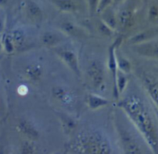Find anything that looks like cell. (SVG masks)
Wrapping results in <instances>:
<instances>
[{
    "label": "cell",
    "instance_id": "cell-1",
    "mask_svg": "<svg viewBox=\"0 0 158 154\" xmlns=\"http://www.w3.org/2000/svg\"><path fill=\"white\" fill-rule=\"evenodd\" d=\"M140 132L154 154H158V118L156 107L143 87L127 92L117 103Z\"/></svg>",
    "mask_w": 158,
    "mask_h": 154
},
{
    "label": "cell",
    "instance_id": "cell-2",
    "mask_svg": "<svg viewBox=\"0 0 158 154\" xmlns=\"http://www.w3.org/2000/svg\"><path fill=\"white\" fill-rule=\"evenodd\" d=\"M77 154H113V146L107 134L102 129L87 127L81 129L71 143Z\"/></svg>",
    "mask_w": 158,
    "mask_h": 154
},
{
    "label": "cell",
    "instance_id": "cell-3",
    "mask_svg": "<svg viewBox=\"0 0 158 154\" xmlns=\"http://www.w3.org/2000/svg\"><path fill=\"white\" fill-rule=\"evenodd\" d=\"M115 126L118 134L120 144L121 146L123 154H145L144 149L140 142V132L131 123V126L126 121H123V117L117 116L115 118Z\"/></svg>",
    "mask_w": 158,
    "mask_h": 154
},
{
    "label": "cell",
    "instance_id": "cell-4",
    "mask_svg": "<svg viewBox=\"0 0 158 154\" xmlns=\"http://www.w3.org/2000/svg\"><path fill=\"white\" fill-rule=\"evenodd\" d=\"M139 79L147 95L158 109V72L141 71L139 73Z\"/></svg>",
    "mask_w": 158,
    "mask_h": 154
},
{
    "label": "cell",
    "instance_id": "cell-5",
    "mask_svg": "<svg viewBox=\"0 0 158 154\" xmlns=\"http://www.w3.org/2000/svg\"><path fill=\"white\" fill-rule=\"evenodd\" d=\"M86 75L91 86L96 90L100 91L106 83V69L101 61L94 59L86 69Z\"/></svg>",
    "mask_w": 158,
    "mask_h": 154
},
{
    "label": "cell",
    "instance_id": "cell-6",
    "mask_svg": "<svg viewBox=\"0 0 158 154\" xmlns=\"http://www.w3.org/2000/svg\"><path fill=\"white\" fill-rule=\"evenodd\" d=\"M56 54L63 63L77 75H80L79 57L77 52L68 46H57L54 48Z\"/></svg>",
    "mask_w": 158,
    "mask_h": 154
},
{
    "label": "cell",
    "instance_id": "cell-7",
    "mask_svg": "<svg viewBox=\"0 0 158 154\" xmlns=\"http://www.w3.org/2000/svg\"><path fill=\"white\" fill-rule=\"evenodd\" d=\"M132 46L133 50L140 56L158 62V36Z\"/></svg>",
    "mask_w": 158,
    "mask_h": 154
},
{
    "label": "cell",
    "instance_id": "cell-8",
    "mask_svg": "<svg viewBox=\"0 0 158 154\" xmlns=\"http://www.w3.org/2000/svg\"><path fill=\"white\" fill-rule=\"evenodd\" d=\"M122 41V37H119L116 39V41L110 46L108 49V58H107V67L110 72L111 77H112L113 83V95L117 100L120 99L118 93H117V89H116V79H117V59H116V49L120 46Z\"/></svg>",
    "mask_w": 158,
    "mask_h": 154
},
{
    "label": "cell",
    "instance_id": "cell-9",
    "mask_svg": "<svg viewBox=\"0 0 158 154\" xmlns=\"http://www.w3.org/2000/svg\"><path fill=\"white\" fill-rule=\"evenodd\" d=\"M19 132L29 140H37L40 136V132L35 123L28 119H20L16 126Z\"/></svg>",
    "mask_w": 158,
    "mask_h": 154
},
{
    "label": "cell",
    "instance_id": "cell-10",
    "mask_svg": "<svg viewBox=\"0 0 158 154\" xmlns=\"http://www.w3.org/2000/svg\"><path fill=\"white\" fill-rule=\"evenodd\" d=\"M51 94L54 99L64 106L73 104L74 102V98H75V95L73 92L70 90V89L64 86L58 85V86H53L51 90Z\"/></svg>",
    "mask_w": 158,
    "mask_h": 154
},
{
    "label": "cell",
    "instance_id": "cell-11",
    "mask_svg": "<svg viewBox=\"0 0 158 154\" xmlns=\"http://www.w3.org/2000/svg\"><path fill=\"white\" fill-rule=\"evenodd\" d=\"M43 67L40 63H32L26 66L23 69V75L31 83H39L43 76Z\"/></svg>",
    "mask_w": 158,
    "mask_h": 154
},
{
    "label": "cell",
    "instance_id": "cell-12",
    "mask_svg": "<svg viewBox=\"0 0 158 154\" xmlns=\"http://www.w3.org/2000/svg\"><path fill=\"white\" fill-rule=\"evenodd\" d=\"M117 29L128 30L134 24V16L132 10L129 8H123L117 15Z\"/></svg>",
    "mask_w": 158,
    "mask_h": 154
},
{
    "label": "cell",
    "instance_id": "cell-13",
    "mask_svg": "<svg viewBox=\"0 0 158 154\" xmlns=\"http://www.w3.org/2000/svg\"><path fill=\"white\" fill-rule=\"evenodd\" d=\"M63 35L64 34H57L52 31L44 32L40 36V42L43 46L49 48H56L63 41Z\"/></svg>",
    "mask_w": 158,
    "mask_h": 154
},
{
    "label": "cell",
    "instance_id": "cell-14",
    "mask_svg": "<svg viewBox=\"0 0 158 154\" xmlns=\"http://www.w3.org/2000/svg\"><path fill=\"white\" fill-rule=\"evenodd\" d=\"M110 101L106 97L96 93H89L86 96V104L91 110H97L106 107L110 104Z\"/></svg>",
    "mask_w": 158,
    "mask_h": 154
},
{
    "label": "cell",
    "instance_id": "cell-15",
    "mask_svg": "<svg viewBox=\"0 0 158 154\" xmlns=\"http://www.w3.org/2000/svg\"><path fill=\"white\" fill-rule=\"evenodd\" d=\"M60 29L62 32L66 35H69L73 37H80L85 36V32L82 28L79 27L78 26L73 22L69 21L63 22L60 24Z\"/></svg>",
    "mask_w": 158,
    "mask_h": 154
},
{
    "label": "cell",
    "instance_id": "cell-16",
    "mask_svg": "<svg viewBox=\"0 0 158 154\" xmlns=\"http://www.w3.org/2000/svg\"><path fill=\"white\" fill-rule=\"evenodd\" d=\"M101 21H103L111 29L116 31L117 29V14L114 12L112 9L107 8L101 12Z\"/></svg>",
    "mask_w": 158,
    "mask_h": 154
},
{
    "label": "cell",
    "instance_id": "cell-17",
    "mask_svg": "<svg viewBox=\"0 0 158 154\" xmlns=\"http://www.w3.org/2000/svg\"><path fill=\"white\" fill-rule=\"evenodd\" d=\"M117 49H116V59H117V69L123 73L128 75L132 72V63H131L129 59H127V58L119 53Z\"/></svg>",
    "mask_w": 158,
    "mask_h": 154
},
{
    "label": "cell",
    "instance_id": "cell-18",
    "mask_svg": "<svg viewBox=\"0 0 158 154\" xmlns=\"http://www.w3.org/2000/svg\"><path fill=\"white\" fill-rule=\"evenodd\" d=\"M26 12L29 18L35 22L40 21L43 18V11L40 6L33 1H29L26 5Z\"/></svg>",
    "mask_w": 158,
    "mask_h": 154
},
{
    "label": "cell",
    "instance_id": "cell-19",
    "mask_svg": "<svg viewBox=\"0 0 158 154\" xmlns=\"http://www.w3.org/2000/svg\"><path fill=\"white\" fill-rule=\"evenodd\" d=\"M127 74L123 73L120 71L118 70V72H117V79H116V89H117V93L120 97V95L124 93L128 86L129 79L127 78Z\"/></svg>",
    "mask_w": 158,
    "mask_h": 154
},
{
    "label": "cell",
    "instance_id": "cell-20",
    "mask_svg": "<svg viewBox=\"0 0 158 154\" xmlns=\"http://www.w3.org/2000/svg\"><path fill=\"white\" fill-rule=\"evenodd\" d=\"M10 36L15 45V50L17 48L22 47L26 41V34H25L24 31L21 29H16L12 31L10 33Z\"/></svg>",
    "mask_w": 158,
    "mask_h": 154
},
{
    "label": "cell",
    "instance_id": "cell-21",
    "mask_svg": "<svg viewBox=\"0 0 158 154\" xmlns=\"http://www.w3.org/2000/svg\"><path fill=\"white\" fill-rule=\"evenodd\" d=\"M53 2L62 12H72L76 10V4L72 0H53Z\"/></svg>",
    "mask_w": 158,
    "mask_h": 154
},
{
    "label": "cell",
    "instance_id": "cell-22",
    "mask_svg": "<svg viewBox=\"0 0 158 154\" xmlns=\"http://www.w3.org/2000/svg\"><path fill=\"white\" fill-rule=\"evenodd\" d=\"M2 35L1 42L2 45L3 52L7 54H12L15 52V47L10 36V34H2Z\"/></svg>",
    "mask_w": 158,
    "mask_h": 154
},
{
    "label": "cell",
    "instance_id": "cell-23",
    "mask_svg": "<svg viewBox=\"0 0 158 154\" xmlns=\"http://www.w3.org/2000/svg\"><path fill=\"white\" fill-rule=\"evenodd\" d=\"M35 146L31 140L24 141L20 147V154H32L35 151Z\"/></svg>",
    "mask_w": 158,
    "mask_h": 154
},
{
    "label": "cell",
    "instance_id": "cell-24",
    "mask_svg": "<svg viewBox=\"0 0 158 154\" xmlns=\"http://www.w3.org/2000/svg\"><path fill=\"white\" fill-rule=\"evenodd\" d=\"M98 29L100 33L105 35V36H111V35H113L114 32H115V31H114L113 29H111L109 26H106L103 21H100V22H99Z\"/></svg>",
    "mask_w": 158,
    "mask_h": 154
},
{
    "label": "cell",
    "instance_id": "cell-25",
    "mask_svg": "<svg viewBox=\"0 0 158 154\" xmlns=\"http://www.w3.org/2000/svg\"><path fill=\"white\" fill-rule=\"evenodd\" d=\"M61 120L62 123H63V126L64 128H66L67 131L73 129L75 127V122H74V120L73 119L69 118L68 116H63L61 118Z\"/></svg>",
    "mask_w": 158,
    "mask_h": 154
},
{
    "label": "cell",
    "instance_id": "cell-26",
    "mask_svg": "<svg viewBox=\"0 0 158 154\" xmlns=\"http://www.w3.org/2000/svg\"><path fill=\"white\" fill-rule=\"evenodd\" d=\"M99 1L100 0H87L88 9H89V14L91 15H94V14L97 13Z\"/></svg>",
    "mask_w": 158,
    "mask_h": 154
},
{
    "label": "cell",
    "instance_id": "cell-27",
    "mask_svg": "<svg viewBox=\"0 0 158 154\" xmlns=\"http://www.w3.org/2000/svg\"><path fill=\"white\" fill-rule=\"evenodd\" d=\"M111 3H113V0H100L99 1L98 9H97V13H101L103 11L109 8Z\"/></svg>",
    "mask_w": 158,
    "mask_h": 154
},
{
    "label": "cell",
    "instance_id": "cell-28",
    "mask_svg": "<svg viewBox=\"0 0 158 154\" xmlns=\"http://www.w3.org/2000/svg\"><path fill=\"white\" fill-rule=\"evenodd\" d=\"M149 18L151 20V22L158 23V10L157 8L152 7L150 10L149 14Z\"/></svg>",
    "mask_w": 158,
    "mask_h": 154
},
{
    "label": "cell",
    "instance_id": "cell-29",
    "mask_svg": "<svg viewBox=\"0 0 158 154\" xmlns=\"http://www.w3.org/2000/svg\"><path fill=\"white\" fill-rule=\"evenodd\" d=\"M5 29V22L2 18L0 17V35H2Z\"/></svg>",
    "mask_w": 158,
    "mask_h": 154
},
{
    "label": "cell",
    "instance_id": "cell-30",
    "mask_svg": "<svg viewBox=\"0 0 158 154\" xmlns=\"http://www.w3.org/2000/svg\"><path fill=\"white\" fill-rule=\"evenodd\" d=\"M8 1L9 0H0V6H5L8 3Z\"/></svg>",
    "mask_w": 158,
    "mask_h": 154
},
{
    "label": "cell",
    "instance_id": "cell-31",
    "mask_svg": "<svg viewBox=\"0 0 158 154\" xmlns=\"http://www.w3.org/2000/svg\"><path fill=\"white\" fill-rule=\"evenodd\" d=\"M123 1H124V0H113V2H114V4H119V3L122 2Z\"/></svg>",
    "mask_w": 158,
    "mask_h": 154
},
{
    "label": "cell",
    "instance_id": "cell-32",
    "mask_svg": "<svg viewBox=\"0 0 158 154\" xmlns=\"http://www.w3.org/2000/svg\"><path fill=\"white\" fill-rule=\"evenodd\" d=\"M3 52V48H2V42L0 40V55L2 54V52Z\"/></svg>",
    "mask_w": 158,
    "mask_h": 154
},
{
    "label": "cell",
    "instance_id": "cell-33",
    "mask_svg": "<svg viewBox=\"0 0 158 154\" xmlns=\"http://www.w3.org/2000/svg\"><path fill=\"white\" fill-rule=\"evenodd\" d=\"M156 107V106H155ZM156 112H157V118H158V109L157 108H156Z\"/></svg>",
    "mask_w": 158,
    "mask_h": 154
},
{
    "label": "cell",
    "instance_id": "cell-34",
    "mask_svg": "<svg viewBox=\"0 0 158 154\" xmlns=\"http://www.w3.org/2000/svg\"><path fill=\"white\" fill-rule=\"evenodd\" d=\"M53 154H60L59 152H56V153H53Z\"/></svg>",
    "mask_w": 158,
    "mask_h": 154
}]
</instances>
